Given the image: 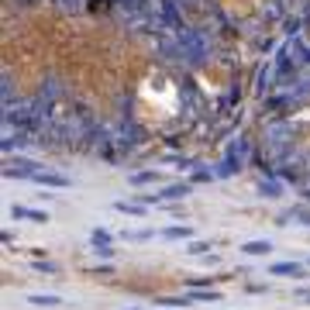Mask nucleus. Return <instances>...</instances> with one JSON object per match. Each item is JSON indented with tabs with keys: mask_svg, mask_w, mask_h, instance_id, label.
I'll return each mask as SVG.
<instances>
[{
	"mask_svg": "<svg viewBox=\"0 0 310 310\" xmlns=\"http://www.w3.org/2000/svg\"><path fill=\"white\" fill-rule=\"evenodd\" d=\"M207 248H211V245H207V241H193V245H190V248H186V252H190V255H197V252H207Z\"/></svg>",
	"mask_w": 310,
	"mask_h": 310,
	"instance_id": "nucleus-7",
	"label": "nucleus"
},
{
	"mask_svg": "<svg viewBox=\"0 0 310 310\" xmlns=\"http://www.w3.org/2000/svg\"><path fill=\"white\" fill-rule=\"evenodd\" d=\"M241 252H245V255H269V252H272V245H269V241H245Z\"/></svg>",
	"mask_w": 310,
	"mask_h": 310,
	"instance_id": "nucleus-2",
	"label": "nucleus"
},
{
	"mask_svg": "<svg viewBox=\"0 0 310 310\" xmlns=\"http://www.w3.org/2000/svg\"><path fill=\"white\" fill-rule=\"evenodd\" d=\"M31 303H38V307H59L62 300H59V296H42V293H35V296H31Z\"/></svg>",
	"mask_w": 310,
	"mask_h": 310,
	"instance_id": "nucleus-4",
	"label": "nucleus"
},
{
	"mask_svg": "<svg viewBox=\"0 0 310 310\" xmlns=\"http://www.w3.org/2000/svg\"><path fill=\"white\" fill-rule=\"evenodd\" d=\"M166 310H169V307H166Z\"/></svg>",
	"mask_w": 310,
	"mask_h": 310,
	"instance_id": "nucleus-9",
	"label": "nucleus"
},
{
	"mask_svg": "<svg viewBox=\"0 0 310 310\" xmlns=\"http://www.w3.org/2000/svg\"><path fill=\"white\" fill-rule=\"evenodd\" d=\"M272 276H293V279H303L307 269L300 266V262H276V266H272Z\"/></svg>",
	"mask_w": 310,
	"mask_h": 310,
	"instance_id": "nucleus-1",
	"label": "nucleus"
},
{
	"mask_svg": "<svg viewBox=\"0 0 310 310\" xmlns=\"http://www.w3.org/2000/svg\"><path fill=\"white\" fill-rule=\"evenodd\" d=\"M169 197H186V186H172V190H162V200Z\"/></svg>",
	"mask_w": 310,
	"mask_h": 310,
	"instance_id": "nucleus-6",
	"label": "nucleus"
},
{
	"mask_svg": "<svg viewBox=\"0 0 310 310\" xmlns=\"http://www.w3.org/2000/svg\"><path fill=\"white\" fill-rule=\"evenodd\" d=\"M14 217H28V221H35V224H45V221H48L42 211H28V207H14Z\"/></svg>",
	"mask_w": 310,
	"mask_h": 310,
	"instance_id": "nucleus-3",
	"label": "nucleus"
},
{
	"mask_svg": "<svg viewBox=\"0 0 310 310\" xmlns=\"http://www.w3.org/2000/svg\"><path fill=\"white\" fill-rule=\"evenodd\" d=\"M307 303H310V293H307Z\"/></svg>",
	"mask_w": 310,
	"mask_h": 310,
	"instance_id": "nucleus-8",
	"label": "nucleus"
},
{
	"mask_svg": "<svg viewBox=\"0 0 310 310\" xmlns=\"http://www.w3.org/2000/svg\"><path fill=\"white\" fill-rule=\"evenodd\" d=\"M162 235H166V238H186V235H190V227H166Z\"/></svg>",
	"mask_w": 310,
	"mask_h": 310,
	"instance_id": "nucleus-5",
	"label": "nucleus"
}]
</instances>
